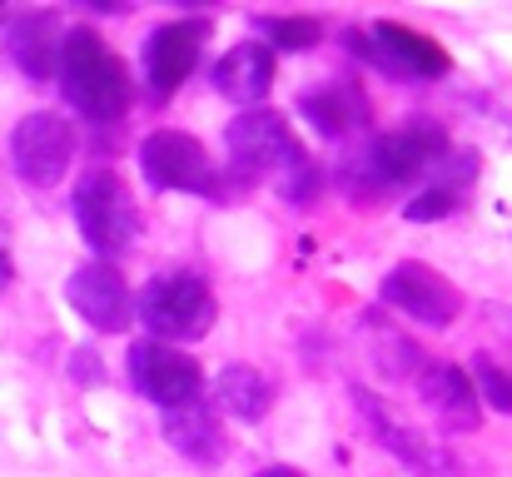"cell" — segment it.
<instances>
[{
  "mask_svg": "<svg viewBox=\"0 0 512 477\" xmlns=\"http://www.w3.org/2000/svg\"><path fill=\"white\" fill-rule=\"evenodd\" d=\"M413 383H418L423 408H428L443 428L473 433V428L483 423V403H478V393H473V378H468L458 363H423V373H418Z\"/></svg>",
  "mask_w": 512,
  "mask_h": 477,
  "instance_id": "14",
  "label": "cell"
},
{
  "mask_svg": "<svg viewBox=\"0 0 512 477\" xmlns=\"http://www.w3.org/2000/svg\"><path fill=\"white\" fill-rule=\"evenodd\" d=\"M65 299H70V309L85 318L90 328H105V333H120V328H130V318H135L130 284L120 279L115 264H100V259L80 264V269L65 279Z\"/></svg>",
  "mask_w": 512,
  "mask_h": 477,
  "instance_id": "12",
  "label": "cell"
},
{
  "mask_svg": "<svg viewBox=\"0 0 512 477\" xmlns=\"http://www.w3.org/2000/svg\"><path fill=\"white\" fill-rule=\"evenodd\" d=\"M343 40H348V50L363 65H373V70H383L393 80H443L453 70V55L433 35L408 30L398 20H378L373 30H348Z\"/></svg>",
  "mask_w": 512,
  "mask_h": 477,
  "instance_id": "6",
  "label": "cell"
},
{
  "mask_svg": "<svg viewBox=\"0 0 512 477\" xmlns=\"http://www.w3.org/2000/svg\"><path fill=\"white\" fill-rule=\"evenodd\" d=\"M224 145H229V169H234V179H284L289 169H299L309 150L299 145V135L289 130V120L279 115V110H244L234 125H229V135H224Z\"/></svg>",
  "mask_w": 512,
  "mask_h": 477,
  "instance_id": "5",
  "label": "cell"
},
{
  "mask_svg": "<svg viewBox=\"0 0 512 477\" xmlns=\"http://www.w3.org/2000/svg\"><path fill=\"white\" fill-rule=\"evenodd\" d=\"M214 294L199 274H160L145 284V294L135 299V318L145 323V333L155 343H194L214 328Z\"/></svg>",
  "mask_w": 512,
  "mask_h": 477,
  "instance_id": "3",
  "label": "cell"
},
{
  "mask_svg": "<svg viewBox=\"0 0 512 477\" xmlns=\"http://www.w3.org/2000/svg\"><path fill=\"white\" fill-rule=\"evenodd\" d=\"M70 378H75V383H85V388H95V383H105V368L95 363V353H90V348H75V353H70Z\"/></svg>",
  "mask_w": 512,
  "mask_h": 477,
  "instance_id": "25",
  "label": "cell"
},
{
  "mask_svg": "<svg viewBox=\"0 0 512 477\" xmlns=\"http://www.w3.org/2000/svg\"><path fill=\"white\" fill-rule=\"evenodd\" d=\"M125 363H130L135 393L150 398L160 413L189 408V403H199V393H204V368H199L184 348L140 338V343H130V358H125Z\"/></svg>",
  "mask_w": 512,
  "mask_h": 477,
  "instance_id": "8",
  "label": "cell"
},
{
  "mask_svg": "<svg viewBox=\"0 0 512 477\" xmlns=\"http://www.w3.org/2000/svg\"><path fill=\"white\" fill-rule=\"evenodd\" d=\"M165 438H170V448L179 458H189V463H199V468H214V463H224V433H219V423H214V413L204 408V398L199 403H189V408H170L165 413Z\"/></svg>",
  "mask_w": 512,
  "mask_h": 477,
  "instance_id": "18",
  "label": "cell"
},
{
  "mask_svg": "<svg viewBox=\"0 0 512 477\" xmlns=\"http://www.w3.org/2000/svg\"><path fill=\"white\" fill-rule=\"evenodd\" d=\"M214 393H219V408H224L229 418H239V423H264L269 408H274V388H269V378H264L259 368H249V363H229V368H219Z\"/></svg>",
  "mask_w": 512,
  "mask_h": 477,
  "instance_id": "19",
  "label": "cell"
},
{
  "mask_svg": "<svg viewBox=\"0 0 512 477\" xmlns=\"http://www.w3.org/2000/svg\"><path fill=\"white\" fill-rule=\"evenodd\" d=\"M209 40V20H170L145 40V80L155 100H170L199 65V50Z\"/></svg>",
  "mask_w": 512,
  "mask_h": 477,
  "instance_id": "13",
  "label": "cell"
},
{
  "mask_svg": "<svg viewBox=\"0 0 512 477\" xmlns=\"http://www.w3.org/2000/svg\"><path fill=\"white\" fill-rule=\"evenodd\" d=\"M319 20H309V15H269L264 20V40L269 45H279V50H314L319 45Z\"/></svg>",
  "mask_w": 512,
  "mask_h": 477,
  "instance_id": "22",
  "label": "cell"
},
{
  "mask_svg": "<svg viewBox=\"0 0 512 477\" xmlns=\"http://www.w3.org/2000/svg\"><path fill=\"white\" fill-rule=\"evenodd\" d=\"M274 189H279L289 204H314V199H319V189H324V174H319V164H314V159H304L299 169H289L284 179H274Z\"/></svg>",
  "mask_w": 512,
  "mask_h": 477,
  "instance_id": "24",
  "label": "cell"
},
{
  "mask_svg": "<svg viewBox=\"0 0 512 477\" xmlns=\"http://www.w3.org/2000/svg\"><path fill=\"white\" fill-rule=\"evenodd\" d=\"M70 159H75V125L65 115H55V110H35L10 130V164L35 189L60 184Z\"/></svg>",
  "mask_w": 512,
  "mask_h": 477,
  "instance_id": "9",
  "label": "cell"
},
{
  "mask_svg": "<svg viewBox=\"0 0 512 477\" xmlns=\"http://www.w3.org/2000/svg\"><path fill=\"white\" fill-rule=\"evenodd\" d=\"M453 150V140H448V130L443 125H433V120H413V125H403V130H388V135H378L363 159H358V169H363V194H373V189H398V184H413V179H428L433 174V164Z\"/></svg>",
  "mask_w": 512,
  "mask_h": 477,
  "instance_id": "4",
  "label": "cell"
},
{
  "mask_svg": "<svg viewBox=\"0 0 512 477\" xmlns=\"http://www.w3.org/2000/svg\"><path fill=\"white\" fill-rule=\"evenodd\" d=\"M55 80L65 90V100L95 120V125H115L125 120L130 110V75L120 65L115 50H105V40L90 30V25H75L60 35V50H55Z\"/></svg>",
  "mask_w": 512,
  "mask_h": 477,
  "instance_id": "1",
  "label": "cell"
},
{
  "mask_svg": "<svg viewBox=\"0 0 512 477\" xmlns=\"http://www.w3.org/2000/svg\"><path fill=\"white\" fill-rule=\"evenodd\" d=\"M378 299H383L388 309L408 314L413 323H423V328H448V323L458 318V309H463L458 289H453L438 269H428V264H418V259L393 264V269L383 274V284H378Z\"/></svg>",
  "mask_w": 512,
  "mask_h": 477,
  "instance_id": "11",
  "label": "cell"
},
{
  "mask_svg": "<svg viewBox=\"0 0 512 477\" xmlns=\"http://www.w3.org/2000/svg\"><path fill=\"white\" fill-rule=\"evenodd\" d=\"M363 348H368V363L383 373V378H418L423 373V363H428V353H418V343L413 338H403L398 328H388L383 318H363Z\"/></svg>",
  "mask_w": 512,
  "mask_h": 477,
  "instance_id": "20",
  "label": "cell"
},
{
  "mask_svg": "<svg viewBox=\"0 0 512 477\" xmlns=\"http://www.w3.org/2000/svg\"><path fill=\"white\" fill-rule=\"evenodd\" d=\"M140 169L155 189H184V194H204V199H219L224 194V174L214 169L209 150L184 135V130H155L145 135L140 145Z\"/></svg>",
  "mask_w": 512,
  "mask_h": 477,
  "instance_id": "7",
  "label": "cell"
},
{
  "mask_svg": "<svg viewBox=\"0 0 512 477\" xmlns=\"http://www.w3.org/2000/svg\"><path fill=\"white\" fill-rule=\"evenodd\" d=\"M70 209H75V224H80L85 244L100 254V264L120 259L140 239L135 194L125 189V179L115 169H85L75 194H70Z\"/></svg>",
  "mask_w": 512,
  "mask_h": 477,
  "instance_id": "2",
  "label": "cell"
},
{
  "mask_svg": "<svg viewBox=\"0 0 512 477\" xmlns=\"http://www.w3.org/2000/svg\"><path fill=\"white\" fill-rule=\"evenodd\" d=\"M254 477H299V468H289V463H274V468H264V473Z\"/></svg>",
  "mask_w": 512,
  "mask_h": 477,
  "instance_id": "27",
  "label": "cell"
},
{
  "mask_svg": "<svg viewBox=\"0 0 512 477\" xmlns=\"http://www.w3.org/2000/svg\"><path fill=\"white\" fill-rule=\"evenodd\" d=\"M60 15L55 10H25L10 30H5V55L25 80H50L55 75V50H60Z\"/></svg>",
  "mask_w": 512,
  "mask_h": 477,
  "instance_id": "16",
  "label": "cell"
},
{
  "mask_svg": "<svg viewBox=\"0 0 512 477\" xmlns=\"http://www.w3.org/2000/svg\"><path fill=\"white\" fill-rule=\"evenodd\" d=\"M483 314H488V323H498L503 333H512V304H483Z\"/></svg>",
  "mask_w": 512,
  "mask_h": 477,
  "instance_id": "26",
  "label": "cell"
},
{
  "mask_svg": "<svg viewBox=\"0 0 512 477\" xmlns=\"http://www.w3.org/2000/svg\"><path fill=\"white\" fill-rule=\"evenodd\" d=\"M299 110H304V120H309L324 140H343L353 125L368 120V95H363L353 80H334V85H324V90L299 95Z\"/></svg>",
  "mask_w": 512,
  "mask_h": 477,
  "instance_id": "17",
  "label": "cell"
},
{
  "mask_svg": "<svg viewBox=\"0 0 512 477\" xmlns=\"http://www.w3.org/2000/svg\"><path fill=\"white\" fill-rule=\"evenodd\" d=\"M0 274H5V249H0Z\"/></svg>",
  "mask_w": 512,
  "mask_h": 477,
  "instance_id": "28",
  "label": "cell"
},
{
  "mask_svg": "<svg viewBox=\"0 0 512 477\" xmlns=\"http://www.w3.org/2000/svg\"><path fill=\"white\" fill-rule=\"evenodd\" d=\"M473 393H478V403H488L493 413H503L512 418V368H503L493 353H478V363H473Z\"/></svg>",
  "mask_w": 512,
  "mask_h": 477,
  "instance_id": "21",
  "label": "cell"
},
{
  "mask_svg": "<svg viewBox=\"0 0 512 477\" xmlns=\"http://www.w3.org/2000/svg\"><path fill=\"white\" fill-rule=\"evenodd\" d=\"M348 398H353V408H358V418H363V428L373 433V443L383 448V453H393L403 468H413V473L423 477H458V463L443 453V448H433L418 428H408L373 388H348Z\"/></svg>",
  "mask_w": 512,
  "mask_h": 477,
  "instance_id": "10",
  "label": "cell"
},
{
  "mask_svg": "<svg viewBox=\"0 0 512 477\" xmlns=\"http://www.w3.org/2000/svg\"><path fill=\"white\" fill-rule=\"evenodd\" d=\"M458 209V189H438V184H423L408 204H403V219L408 224H438Z\"/></svg>",
  "mask_w": 512,
  "mask_h": 477,
  "instance_id": "23",
  "label": "cell"
},
{
  "mask_svg": "<svg viewBox=\"0 0 512 477\" xmlns=\"http://www.w3.org/2000/svg\"><path fill=\"white\" fill-rule=\"evenodd\" d=\"M214 90L239 110H259V100L274 90V50L264 40H244L224 50V60L214 65Z\"/></svg>",
  "mask_w": 512,
  "mask_h": 477,
  "instance_id": "15",
  "label": "cell"
}]
</instances>
